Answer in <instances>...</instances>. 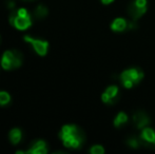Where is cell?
<instances>
[{"label": "cell", "mask_w": 155, "mask_h": 154, "mask_svg": "<svg viewBox=\"0 0 155 154\" xmlns=\"http://www.w3.org/2000/svg\"><path fill=\"white\" fill-rule=\"evenodd\" d=\"M59 137L63 145L70 149H78L84 143V133L81 129L74 125L63 126L59 133Z\"/></svg>", "instance_id": "1"}, {"label": "cell", "mask_w": 155, "mask_h": 154, "mask_svg": "<svg viewBox=\"0 0 155 154\" xmlns=\"http://www.w3.org/2000/svg\"><path fill=\"white\" fill-rule=\"evenodd\" d=\"M143 78V72L140 69L132 68L124 70L120 74V81L123 86L127 89H131L138 84Z\"/></svg>", "instance_id": "2"}, {"label": "cell", "mask_w": 155, "mask_h": 154, "mask_svg": "<svg viewBox=\"0 0 155 154\" xmlns=\"http://www.w3.org/2000/svg\"><path fill=\"white\" fill-rule=\"evenodd\" d=\"M22 64V55L18 51H5L1 58V67L4 70L18 68Z\"/></svg>", "instance_id": "3"}, {"label": "cell", "mask_w": 155, "mask_h": 154, "mask_svg": "<svg viewBox=\"0 0 155 154\" xmlns=\"http://www.w3.org/2000/svg\"><path fill=\"white\" fill-rule=\"evenodd\" d=\"M147 12V0H134L128 6V14L132 20H137Z\"/></svg>", "instance_id": "4"}, {"label": "cell", "mask_w": 155, "mask_h": 154, "mask_svg": "<svg viewBox=\"0 0 155 154\" xmlns=\"http://www.w3.org/2000/svg\"><path fill=\"white\" fill-rule=\"evenodd\" d=\"M10 22H11V25H14L16 29L23 31V30H27L28 28L31 27L32 18H31V15H29V16H25V17H22V16H18V15H17V13H16V14H14V13H13V14L11 15V17H10Z\"/></svg>", "instance_id": "5"}, {"label": "cell", "mask_w": 155, "mask_h": 154, "mask_svg": "<svg viewBox=\"0 0 155 154\" xmlns=\"http://www.w3.org/2000/svg\"><path fill=\"white\" fill-rule=\"evenodd\" d=\"M119 99V89L116 86H110L101 95V100L107 105H113Z\"/></svg>", "instance_id": "6"}, {"label": "cell", "mask_w": 155, "mask_h": 154, "mask_svg": "<svg viewBox=\"0 0 155 154\" xmlns=\"http://www.w3.org/2000/svg\"><path fill=\"white\" fill-rule=\"evenodd\" d=\"M141 146L147 147V148H154V139H155V131L152 130L151 128H143V131L139 136Z\"/></svg>", "instance_id": "7"}, {"label": "cell", "mask_w": 155, "mask_h": 154, "mask_svg": "<svg viewBox=\"0 0 155 154\" xmlns=\"http://www.w3.org/2000/svg\"><path fill=\"white\" fill-rule=\"evenodd\" d=\"M25 40L27 42L31 43L32 47L36 51V53L40 56H45L48 52V48H49V42L45 40H40V39H34L31 36H25Z\"/></svg>", "instance_id": "8"}, {"label": "cell", "mask_w": 155, "mask_h": 154, "mask_svg": "<svg viewBox=\"0 0 155 154\" xmlns=\"http://www.w3.org/2000/svg\"><path fill=\"white\" fill-rule=\"evenodd\" d=\"M132 121H133V125H134L137 129H143V128H146L151 123L149 115L143 111L135 112V113L133 114Z\"/></svg>", "instance_id": "9"}, {"label": "cell", "mask_w": 155, "mask_h": 154, "mask_svg": "<svg viewBox=\"0 0 155 154\" xmlns=\"http://www.w3.org/2000/svg\"><path fill=\"white\" fill-rule=\"evenodd\" d=\"M48 152L47 144L43 140H37L35 144H33L31 149L27 151L25 153L29 154H45Z\"/></svg>", "instance_id": "10"}, {"label": "cell", "mask_w": 155, "mask_h": 154, "mask_svg": "<svg viewBox=\"0 0 155 154\" xmlns=\"http://www.w3.org/2000/svg\"><path fill=\"white\" fill-rule=\"evenodd\" d=\"M129 22L124 18H116L111 23V30L114 32H124L128 30Z\"/></svg>", "instance_id": "11"}, {"label": "cell", "mask_w": 155, "mask_h": 154, "mask_svg": "<svg viewBox=\"0 0 155 154\" xmlns=\"http://www.w3.org/2000/svg\"><path fill=\"white\" fill-rule=\"evenodd\" d=\"M128 123V115H127L124 112H120V113L117 114V116L114 119V127L120 128L124 125Z\"/></svg>", "instance_id": "12"}, {"label": "cell", "mask_w": 155, "mask_h": 154, "mask_svg": "<svg viewBox=\"0 0 155 154\" xmlns=\"http://www.w3.org/2000/svg\"><path fill=\"white\" fill-rule=\"evenodd\" d=\"M21 130L19 129H13L12 131L10 132V140L13 145H17L20 143L21 140Z\"/></svg>", "instance_id": "13"}, {"label": "cell", "mask_w": 155, "mask_h": 154, "mask_svg": "<svg viewBox=\"0 0 155 154\" xmlns=\"http://www.w3.org/2000/svg\"><path fill=\"white\" fill-rule=\"evenodd\" d=\"M47 15H48V8L45 5H38L34 12V16L38 19L45 18Z\"/></svg>", "instance_id": "14"}, {"label": "cell", "mask_w": 155, "mask_h": 154, "mask_svg": "<svg viewBox=\"0 0 155 154\" xmlns=\"http://www.w3.org/2000/svg\"><path fill=\"white\" fill-rule=\"evenodd\" d=\"M127 144L133 149H137L141 146L140 139H139V137L137 138L136 136H131V137H129L128 139H127Z\"/></svg>", "instance_id": "15"}, {"label": "cell", "mask_w": 155, "mask_h": 154, "mask_svg": "<svg viewBox=\"0 0 155 154\" xmlns=\"http://www.w3.org/2000/svg\"><path fill=\"white\" fill-rule=\"evenodd\" d=\"M11 100V96L8 92H4V91H1L0 92V106H5L10 103Z\"/></svg>", "instance_id": "16"}, {"label": "cell", "mask_w": 155, "mask_h": 154, "mask_svg": "<svg viewBox=\"0 0 155 154\" xmlns=\"http://www.w3.org/2000/svg\"><path fill=\"white\" fill-rule=\"evenodd\" d=\"M91 154H104V148L100 145H95L90 149Z\"/></svg>", "instance_id": "17"}, {"label": "cell", "mask_w": 155, "mask_h": 154, "mask_svg": "<svg viewBox=\"0 0 155 154\" xmlns=\"http://www.w3.org/2000/svg\"><path fill=\"white\" fill-rule=\"evenodd\" d=\"M113 1H114V0H101V2L104 4H110V3H112Z\"/></svg>", "instance_id": "18"}, {"label": "cell", "mask_w": 155, "mask_h": 154, "mask_svg": "<svg viewBox=\"0 0 155 154\" xmlns=\"http://www.w3.org/2000/svg\"><path fill=\"white\" fill-rule=\"evenodd\" d=\"M8 6H10V8H13V6H14V3H13V2L11 1L10 3H8Z\"/></svg>", "instance_id": "19"}, {"label": "cell", "mask_w": 155, "mask_h": 154, "mask_svg": "<svg viewBox=\"0 0 155 154\" xmlns=\"http://www.w3.org/2000/svg\"><path fill=\"white\" fill-rule=\"evenodd\" d=\"M25 1H31V0H25Z\"/></svg>", "instance_id": "20"}]
</instances>
